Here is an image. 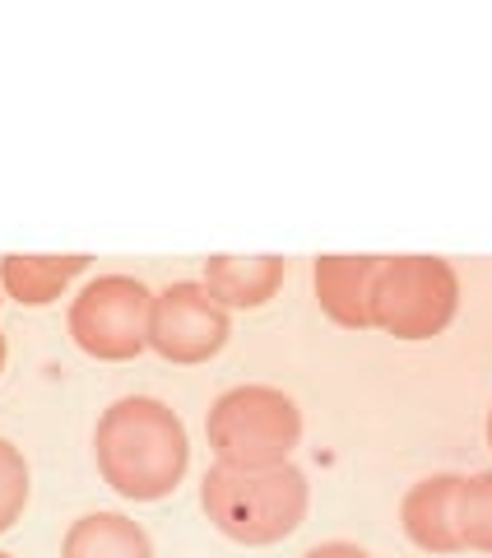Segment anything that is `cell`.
I'll return each instance as SVG.
<instances>
[{
	"label": "cell",
	"mask_w": 492,
	"mask_h": 558,
	"mask_svg": "<svg viewBox=\"0 0 492 558\" xmlns=\"http://www.w3.org/2000/svg\"><path fill=\"white\" fill-rule=\"evenodd\" d=\"M284 279H288L284 256H209L200 284L227 312H256L284 289Z\"/></svg>",
	"instance_id": "9c48e42d"
},
{
	"label": "cell",
	"mask_w": 492,
	"mask_h": 558,
	"mask_svg": "<svg viewBox=\"0 0 492 558\" xmlns=\"http://www.w3.org/2000/svg\"><path fill=\"white\" fill-rule=\"evenodd\" d=\"M149 303L153 293L135 275H98L70 299V340L98 363H131L149 349Z\"/></svg>",
	"instance_id": "5b68a950"
},
{
	"label": "cell",
	"mask_w": 492,
	"mask_h": 558,
	"mask_svg": "<svg viewBox=\"0 0 492 558\" xmlns=\"http://www.w3.org/2000/svg\"><path fill=\"white\" fill-rule=\"evenodd\" d=\"M205 438L219 465L270 470L293 461L303 442V410L279 387H233L223 391L205 414Z\"/></svg>",
	"instance_id": "3957f363"
},
{
	"label": "cell",
	"mask_w": 492,
	"mask_h": 558,
	"mask_svg": "<svg viewBox=\"0 0 492 558\" xmlns=\"http://www.w3.org/2000/svg\"><path fill=\"white\" fill-rule=\"evenodd\" d=\"M303 558H372L362 545H348V539H325V545H316V549H307Z\"/></svg>",
	"instance_id": "5bb4252c"
},
{
	"label": "cell",
	"mask_w": 492,
	"mask_h": 558,
	"mask_svg": "<svg viewBox=\"0 0 492 558\" xmlns=\"http://www.w3.org/2000/svg\"><path fill=\"white\" fill-rule=\"evenodd\" d=\"M200 508L223 539L242 549H266L307 521L311 484L293 461L270 470H237L214 461L200 480Z\"/></svg>",
	"instance_id": "7a4b0ae2"
},
{
	"label": "cell",
	"mask_w": 492,
	"mask_h": 558,
	"mask_svg": "<svg viewBox=\"0 0 492 558\" xmlns=\"http://www.w3.org/2000/svg\"><path fill=\"white\" fill-rule=\"evenodd\" d=\"M455 531H460L465 549L492 554V470L460 480V494H455Z\"/></svg>",
	"instance_id": "7c38bea8"
},
{
	"label": "cell",
	"mask_w": 492,
	"mask_h": 558,
	"mask_svg": "<svg viewBox=\"0 0 492 558\" xmlns=\"http://www.w3.org/2000/svg\"><path fill=\"white\" fill-rule=\"evenodd\" d=\"M0 303H5V289H0Z\"/></svg>",
	"instance_id": "ac0fdd59"
},
{
	"label": "cell",
	"mask_w": 492,
	"mask_h": 558,
	"mask_svg": "<svg viewBox=\"0 0 492 558\" xmlns=\"http://www.w3.org/2000/svg\"><path fill=\"white\" fill-rule=\"evenodd\" d=\"M488 447H492V410H488Z\"/></svg>",
	"instance_id": "2e32d148"
},
{
	"label": "cell",
	"mask_w": 492,
	"mask_h": 558,
	"mask_svg": "<svg viewBox=\"0 0 492 558\" xmlns=\"http://www.w3.org/2000/svg\"><path fill=\"white\" fill-rule=\"evenodd\" d=\"M33 498V470L24 461V451L10 438H0V535L14 531V521L24 517Z\"/></svg>",
	"instance_id": "4fadbf2b"
},
{
	"label": "cell",
	"mask_w": 492,
	"mask_h": 558,
	"mask_svg": "<svg viewBox=\"0 0 492 558\" xmlns=\"http://www.w3.org/2000/svg\"><path fill=\"white\" fill-rule=\"evenodd\" d=\"M0 558H14V554H5V549H0Z\"/></svg>",
	"instance_id": "e0dca14e"
},
{
	"label": "cell",
	"mask_w": 492,
	"mask_h": 558,
	"mask_svg": "<svg viewBox=\"0 0 492 558\" xmlns=\"http://www.w3.org/2000/svg\"><path fill=\"white\" fill-rule=\"evenodd\" d=\"M381 256H316L311 289L316 303L344 330H372V279Z\"/></svg>",
	"instance_id": "52a82bcc"
},
{
	"label": "cell",
	"mask_w": 492,
	"mask_h": 558,
	"mask_svg": "<svg viewBox=\"0 0 492 558\" xmlns=\"http://www.w3.org/2000/svg\"><path fill=\"white\" fill-rule=\"evenodd\" d=\"M94 256H24V252H10L0 256V289L5 299L24 303V307H51L61 303V293L75 284V279L89 270Z\"/></svg>",
	"instance_id": "30bf717a"
},
{
	"label": "cell",
	"mask_w": 492,
	"mask_h": 558,
	"mask_svg": "<svg viewBox=\"0 0 492 558\" xmlns=\"http://www.w3.org/2000/svg\"><path fill=\"white\" fill-rule=\"evenodd\" d=\"M5 354L10 349H5V330H0V373H5Z\"/></svg>",
	"instance_id": "9a60e30c"
},
{
	"label": "cell",
	"mask_w": 492,
	"mask_h": 558,
	"mask_svg": "<svg viewBox=\"0 0 492 558\" xmlns=\"http://www.w3.org/2000/svg\"><path fill=\"white\" fill-rule=\"evenodd\" d=\"M94 461L126 502H163L190 470L182 414L158 396H121L98 414Z\"/></svg>",
	"instance_id": "6da1fadb"
},
{
	"label": "cell",
	"mask_w": 492,
	"mask_h": 558,
	"mask_svg": "<svg viewBox=\"0 0 492 558\" xmlns=\"http://www.w3.org/2000/svg\"><path fill=\"white\" fill-rule=\"evenodd\" d=\"M460 312V275L446 256H381L372 279V330L395 340H432Z\"/></svg>",
	"instance_id": "277c9868"
},
{
	"label": "cell",
	"mask_w": 492,
	"mask_h": 558,
	"mask_svg": "<svg viewBox=\"0 0 492 558\" xmlns=\"http://www.w3.org/2000/svg\"><path fill=\"white\" fill-rule=\"evenodd\" d=\"M61 558H153V539L126 512H84L70 521Z\"/></svg>",
	"instance_id": "8fae6325"
},
{
	"label": "cell",
	"mask_w": 492,
	"mask_h": 558,
	"mask_svg": "<svg viewBox=\"0 0 492 558\" xmlns=\"http://www.w3.org/2000/svg\"><path fill=\"white\" fill-rule=\"evenodd\" d=\"M455 470L418 480L399 502V526L423 554H460V531H455V494H460Z\"/></svg>",
	"instance_id": "ba28073f"
},
{
	"label": "cell",
	"mask_w": 492,
	"mask_h": 558,
	"mask_svg": "<svg viewBox=\"0 0 492 558\" xmlns=\"http://www.w3.org/2000/svg\"><path fill=\"white\" fill-rule=\"evenodd\" d=\"M233 340V312H227L200 279H177L158 289L149 303V349L168 363L196 368L223 354Z\"/></svg>",
	"instance_id": "8992f818"
}]
</instances>
